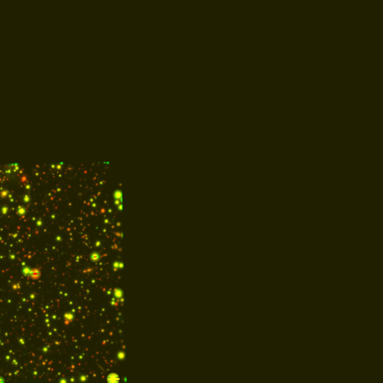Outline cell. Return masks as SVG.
<instances>
[{"instance_id":"1","label":"cell","mask_w":383,"mask_h":383,"mask_svg":"<svg viewBox=\"0 0 383 383\" xmlns=\"http://www.w3.org/2000/svg\"><path fill=\"white\" fill-rule=\"evenodd\" d=\"M29 275H30V278L33 280H38V279L40 278L41 275V272L39 269L35 268L33 269L30 271L29 273Z\"/></svg>"}]
</instances>
